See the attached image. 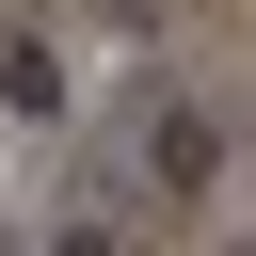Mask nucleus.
<instances>
[{"label": "nucleus", "instance_id": "f03ea898", "mask_svg": "<svg viewBox=\"0 0 256 256\" xmlns=\"http://www.w3.org/2000/svg\"><path fill=\"white\" fill-rule=\"evenodd\" d=\"M0 96H16L32 128H64V112H80V64H64L48 32H0Z\"/></svg>", "mask_w": 256, "mask_h": 256}, {"label": "nucleus", "instance_id": "f257e3e1", "mask_svg": "<svg viewBox=\"0 0 256 256\" xmlns=\"http://www.w3.org/2000/svg\"><path fill=\"white\" fill-rule=\"evenodd\" d=\"M144 176H160V192H208V176H224V128H208L192 96H160V112H144Z\"/></svg>", "mask_w": 256, "mask_h": 256}]
</instances>
